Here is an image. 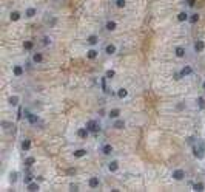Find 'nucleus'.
I'll use <instances>...</instances> for the list:
<instances>
[{
	"instance_id": "f257e3e1",
	"label": "nucleus",
	"mask_w": 205,
	"mask_h": 192,
	"mask_svg": "<svg viewBox=\"0 0 205 192\" xmlns=\"http://www.w3.org/2000/svg\"><path fill=\"white\" fill-rule=\"evenodd\" d=\"M191 153H193V157L198 160V161H202L205 158V140L198 138V140L191 144Z\"/></svg>"
},
{
	"instance_id": "f03ea898",
	"label": "nucleus",
	"mask_w": 205,
	"mask_h": 192,
	"mask_svg": "<svg viewBox=\"0 0 205 192\" xmlns=\"http://www.w3.org/2000/svg\"><path fill=\"white\" fill-rule=\"evenodd\" d=\"M105 171L110 173V175H116L119 171H120V160L119 158H114L111 157L105 164Z\"/></svg>"
},
{
	"instance_id": "7ed1b4c3",
	"label": "nucleus",
	"mask_w": 205,
	"mask_h": 192,
	"mask_svg": "<svg viewBox=\"0 0 205 192\" xmlns=\"http://www.w3.org/2000/svg\"><path fill=\"white\" fill-rule=\"evenodd\" d=\"M85 126L88 127V130L91 132V135H99V133L102 132V122L99 118H91L88 119Z\"/></svg>"
},
{
	"instance_id": "20e7f679",
	"label": "nucleus",
	"mask_w": 205,
	"mask_h": 192,
	"mask_svg": "<svg viewBox=\"0 0 205 192\" xmlns=\"http://www.w3.org/2000/svg\"><path fill=\"white\" fill-rule=\"evenodd\" d=\"M25 73H26V68H25V65L22 64V62H14V64L11 65V74H12V78L22 79L25 76Z\"/></svg>"
},
{
	"instance_id": "39448f33",
	"label": "nucleus",
	"mask_w": 205,
	"mask_h": 192,
	"mask_svg": "<svg viewBox=\"0 0 205 192\" xmlns=\"http://www.w3.org/2000/svg\"><path fill=\"white\" fill-rule=\"evenodd\" d=\"M170 177H171V180H173V181H176V183H182V181H185V180H187V171H185L184 167H174V169L171 171Z\"/></svg>"
},
{
	"instance_id": "423d86ee",
	"label": "nucleus",
	"mask_w": 205,
	"mask_h": 192,
	"mask_svg": "<svg viewBox=\"0 0 205 192\" xmlns=\"http://www.w3.org/2000/svg\"><path fill=\"white\" fill-rule=\"evenodd\" d=\"M99 152H100V155L102 157H105V158H111L114 155V146L111 144V142H100V146H99Z\"/></svg>"
},
{
	"instance_id": "0eeeda50",
	"label": "nucleus",
	"mask_w": 205,
	"mask_h": 192,
	"mask_svg": "<svg viewBox=\"0 0 205 192\" xmlns=\"http://www.w3.org/2000/svg\"><path fill=\"white\" fill-rule=\"evenodd\" d=\"M102 184H104V181H102V177L100 175H91L86 180V186H88V189H91V191L100 189Z\"/></svg>"
},
{
	"instance_id": "6e6552de",
	"label": "nucleus",
	"mask_w": 205,
	"mask_h": 192,
	"mask_svg": "<svg viewBox=\"0 0 205 192\" xmlns=\"http://www.w3.org/2000/svg\"><path fill=\"white\" fill-rule=\"evenodd\" d=\"M43 62H45V54H43V51L34 50L33 53H31V56H29V64H33V65H42Z\"/></svg>"
},
{
	"instance_id": "1a4fd4ad",
	"label": "nucleus",
	"mask_w": 205,
	"mask_h": 192,
	"mask_svg": "<svg viewBox=\"0 0 205 192\" xmlns=\"http://www.w3.org/2000/svg\"><path fill=\"white\" fill-rule=\"evenodd\" d=\"M25 119H26V122L29 124V126H37V124L40 122V116L35 111L33 110H29V109H26L25 107Z\"/></svg>"
},
{
	"instance_id": "9d476101",
	"label": "nucleus",
	"mask_w": 205,
	"mask_h": 192,
	"mask_svg": "<svg viewBox=\"0 0 205 192\" xmlns=\"http://www.w3.org/2000/svg\"><path fill=\"white\" fill-rule=\"evenodd\" d=\"M117 51H119V47H117V43H114V42L105 43L104 50H102V53H104L106 57H113V56H116V54H117Z\"/></svg>"
},
{
	"instance_id": "9b49d317",
	"label": "nucleus",
	"mask_w": 205,
	"mask_h": 192,
	"mask_svg": "<svg viewBox=\"0 0 205 192\" xmlns=\"http://www.w3.org/2000/svg\"><path fill=\"white\" fill-rule=\"evenodd\" d=\"M37 14H39V8L37 6H33V5L25 6V10H23V19L33 20L34 17H37Z\"/></svg>"
},
{
	"instance_id": "f8f14e48",
	"label": "nucleus",
	"mask_w": 205,
	"mask_h": 192,
	"mask_svg": "<svg viewBox=\"0 0 205 192\" xmlns=\"http://www.w3.org/2000/svg\"><path fill=\"white\" fill-rule=\"evenodd\" d=\"M110 124H111V129H113V130H125L127 126H128V121L123 116H120L117 119H114V121H110Z\"/></svg>"
},
{
	"instance_id": "ddd939ff",
	"label": "nucleus",
	"mask_w": 205,
	"mask_h": 192,
	"mask_svg": "<svg viewBox=\"0 0 205 192\" xmlns=\"http://www.w3.org/2000/svg\"><path fill=\"white\" fill-rule=\"evenodd\" d=\"M123 115V111H122V109L120 107H111V109H108V111H106V119L108 121H114V119H117V118H120Z\"/></svg>"
},
{
	"instance_id": "4468645a",
	"label": "nucleus",
	"mask_w": 205,
	"mask_h": 192,
	"mask_svg": "<svg viewBox=\"0 0 205 192\" xmlns=\"http://www.w3.org/2000/svg\"><path fill=\"white\" fill-rule=\"evenodd\" d=\"M177 71H179V74H180L182 79H187V78H190V76L194 74V67L190 65V64H185V65H182Z\"/></svg>"
},
{
	"instance_id": "2eb2a0df",
	"label": "nucleus",
	"mask_w": 205,
	"mask_h": 192,
	"mask_svg": "<svg viewBox=\"0 0 205 192\" xmlns=\"http://www.w3.org/2000/svg\"><path fill=\"white\" fill-rule=\"evenodd\" d=\"M71 155H73L74 160H82V158H86L88 155H90V150H88L86 147H77V149H74L71 152Z\"/></svg>"
},
{
	"instance_id": "dca6fc26",
	"label": "nucleus",
	"mask_w": 205,
	"mask_h": 192,
	"mask_svg": "<svg viewBox=\"0 0 205 192\" xmlns=\"http://www.w3.org/2000/svg\"><path fill=\"white\" fill-rule=\"evenodd\" d=\"M187 53H188V50H187V47H184V45H174L173 47V54H174L176 59H185Z\"/></svg>"
},
{
	"instance_id": "f3484780",
	"label": "nucleus",
	"mask_w": 205,
	"mask_h": 192,
	"mask_svg": "<svg viewBox=\"0 0 205 192\" xmlns=\"http://www.w3.org/2000/svg\"><path fill=\"white\" fill-rule=\"evenodd\" d=\"M191 50L196 54H200V53L205 51V41L204 39H194L193 41V45H191Z\"/></svg>"
},
{
	"instance_id": "a211bd4d",
	"label": "nucleus",
	"mask_w": 205,
	"mask_h": 192,
	"mask_svg": "<svg viewBox=\"0 0 205 192\" xmlns=\"http://www.w3.org/2000/svg\"><path fill=\"white\" fill-rule=\"evenodd\" d=\"M76 136H77L79 140H88V138L91 136V132L88 130L86 126H79L76 129Z\"/></svg>"
},
{
	"instance_id": "6ab92c4d",
	"label": "nucleus",
	"mask_w": 205,
	"mask_h": 192,
	"mask_svg": "<svg viewBox=\"0 0 205 192\" xmlns=\"http://www.w3.org/2000/svg\"><path fill=\"white\" fill-rule=\"evenodd\" d=\"M99 56H100V51H99V48H97V47H90L85 51L86 61H96V59H99Z\"/></svg>"
},
{
	"instance_id": "aec40b11",
	"label": "nucleus",
	"mask_w": 205,
	"mask_h": 192,
	"mask_svg": "<svg viewBox=\"0 0 205 192\" xmlns=\"http://www.w3.org/2000/svg\"><path fill=\"white\" fill-rule=\"evenodd\" d=\"M114 93H116V98H117L119 101H125V99H128V96H130V90H128L127 87H117L114 90Z\"/></svg>"
},
{
	"instance_id": "412c9836",
	"label": "nucleus",
	"mask_w": 205,
	"mask_h": 192,
	"mask_svg": "<svg viewBox=\"0 0 205 192\" xmlns=\"http://www.w3.org/2000/svg\"><path fill=\"white\" fill-rule=\"evenodd\" d=\"M117 28H119L117 20H114V19H108V20H105V23H104V30L106 31V33H114V31H117Z\"/></svg>"
},
{
	"instance_id": "4be33fe9",
	"label": "nucleus",
	"mask_w": 205,
	"mask_h": 192,
	"mask_svg": "<svg viewBox=\"0 0 205 192\" xmlns=\"http://www.w3.org/2000/svg\"><path fill=\"white\" fill-rule=\"evenodd\" d=\"M85 42H86V45H88V47H97V45L100 43V36H99V34H96V33H91V34H88V36H86Z\"/></svg>"
},
{
	"instance_id": "5701e85b",
	"label": "nucleus",
	"mask_w": 205,
	"mask_h": 192,
	"mask_svg": "<svg viewBox=\"0 0 205 192\" xmlns=\"http://www.w3.org/2000/svg\"><path fill=\"white\" fill-rule=\"evenodd\" d=\"M8 19L12 23H17V22H20L23 19V11H19V10H11L10 14H8Z\"/></svg>"
},
{
	"instance_id": "b1692460",
	"label": "nucleus",
	"mask_w": 205,
	"mask_h": 192,
	"mask_svg": "<svg viewBox=\"0 0 205 192\" xmlns=\"http://www.w3.org/2000/svg\"><path fill=\"white\" fill-rule=\"evenodd\" d=\"M22 48H23L25 53H33L35 50V41L34 39H25L22 42Z\"/></svg>"
},
{
	"instance_id": "393cba45",
	"label": "nucleus",
	"mask_w": 205,
	"mask_h": 192,
	"mask_svg": "<svg viewBox=\"0 0 205 192\" xmlns=\"http://www.w3.org/2000/svg\"><path fill=\"white\" fill-rule=\"evenodd\" d=\"M6 102H8V105H10V107H12V109H17V107L20 105V102H22V96L17 95V93H14V95H11L10 98H8Z\"/></svg>"
},
{
	"instance_id": "a878e982",
	"label": "nucleus",
	"mask_w": 205,
	"mask_h": 192,
	"mask_svg": "<svg viewBox=\"0 0 205 192\" xmlns=\"http://www.w3.org/2000/svg\"><path fill=\"white\" fill-rule=\"evenodd\" d=\"M35 163H37V158H35L34 155H25L23 161H22V164H23L25 169H33Z\"/></svg>"
},
{
	"instance_id": "bb28decb",
	"label": "nucleus",
	"mask_w": 205,
	"mask_h": 192,
	"mask_svg": "<svg viewBox=\"0 0 205 192\" xmlns=\"http://www.w3.org/2000/svg\"><path fill=\"white\" fill-rule=\"evenodd\" d=\"M39 45L43 47V48L51 47V45H52V37H51L50 34H42V36L39 37Z\"/></svg>"
},
{
	"instance_id": "cd10ccee",
	"label": "nucleus",
	"mask_w": 205,
	"mask_h": 192,
	"mask_svg": "<svg viewBox=\"0 0 205 192\" xmlns=\"http://www.w3.org/2000/svg\"><path fill=\"white\" fill-rule=\"evenodd\" d=\"M188 17H190V11L188 10H182V11L177 12L176 20L179 22V23H188Z\"/></svg>"
},
{
	"instance_id": "c85d7f7f",
	"label": "nucleus",
	"mask_w": 205,
	"mask_h": 192,
	"mask_svg": "<svg viewBox=\"0 0 205 192\" xmlns=\"http://www.w3.org/2000/svg\"><path fill=\"white\" fill-rule=\"evenodd\" d=\"M35 177H37V175H34L31 169H25V173H23V177H22V183H23V186L28 184V183H31L33 180H35Z\"/></svg>"
},
{
	"instance_id": "c756f323",
	"label": "nucleus",
	"mask_w": 205,
	"mask_h": 192,
	"mask_svg": "<svg viewBox=\"0 0 205 192\" xmlns=\"http://www.w3.org/2000/svg\"><path fill=\"white\" fill-rule=\"evenodd\" d=\"M20 150L22 152H29L31 149H33V141L29 140V138H23V140H20Z\"/></svg>"
},
{
	"instance_id": "7c9ffc66",
	"label": "nucleus",
	"mask_w": 205,
	"mask_h": 192,
	"mask_svg": "<svg viewBox=\"0 0 205 192\" xmlns=\"http://www.w3.org/2000/svg\"><path fill=\"white\" fill-rule=\"evenodd\" d=\"M194 105L196 109H198V111H204L205 110V96L204 95H199L194 98Z\"/></svg>"
},
{
	"instance_id": "2f4dec72",
	"label": "nucleus",
	"mask_w": 205,
	"mask_h": 192,
	"mask_svg": "<svg viewBox=\"0 0 205 192\" xmlns=\"http://www.w3.org/2000/svg\"><path fill=\"white\" fill-rule=\"evenodd\" d=\"M19 178H20L19 171H10V173H8V183H10L11 186H16Z\"/></svg>"
},
{
	"instance_id": "473e14b6",
	"label": "nucleus",
	"mask_w": 205,
	"mask_h": 192,
	"mask_svg": "<svg viewBox=\"0 0 205 192\" xmlns=\"http://www.w3.org/2000/svg\"><path fill=\"white\" fill-rule=\"evenodd\" d=\"M25 191H28V192H39L40 191V183L37 180H33L31 183H28V184H25Z\"/></svg>"
},
{
	"instance_id": "72a5a7b5",
	"label": "nucleus",
	"mask_w": 205,
	"mask_h": 192,
	"mask_svg": "<svg viewBox=\"0 0 205 192\" xmlns=\"http://www.w3.org/2000/svg\"><path fill=\"white\" fill-rule=\"evenodd\" d=\"M199 20H200V14L198 11H191L190 12V17H188V25H198L199 23Z\"/></svg>"
},
{
	"instance_id": "f704fd0d",
	"label": "nucleus",
	"mask_w": 205,
	"mask_h": 192,
	"mask_svg": "<svg viewBox=\"0 0 205 192\" xmlns=\"http://www.w3.org/2000/svg\"><path fill=\"white\" fill-rule=\"evenodd\" d=\"M191 191L193 192H204L205 191V183L204 181H194L191 184Z\"/></svg>"
},
{
	"instance_id": "c9c22d12",
	"label": "nucleus",
	"mask_w": 205,
	"mask_h": 192,
	"mask_svg": "<svg viewBox=\"0 0 205 192\" xmlns=\"http://www.w3.org/2000/svg\"><path fill=\"white\" fill-rule=\"evenodd\" d=\"M116 74H117V73H116L114 68H106L105 73H104V76H105L106 79H108V81H113V79L116 78Z\"/></svg>"
},
{
	"instance_id": "e433bc0d",
	"label": "nucleus",
	"mask_w": 205,
	"mask_h": 192,
	"mask_svg": "<svg viewBox=\"0 0 205 192\" xmlns=\"http://www.w3.org/2000/svg\"><path fill=\"white\" fill-rule=\"evenodd\" d=\"M113 3L117 10H125L127 8V0H113Z\"/></svg>"
},
{
	"instance_id": "4c0bfd02",
	"label": "nucleus",
	"mask_w": 205,
	"mask_h": 192,
	"mask_svg": "<svg viewBox=\"0 0 205 192\" xmlns=\"http://www.w3.org/2000/svg\"><path fill=\"white\" fill-rule=\"evenodd\" d=\"M106 81H108V79H106L105 76H102V78H100V87H102V92H104L105 95H106V93H108V90H110V88L106 87Z\"/></svg>"
},
{
	"instance_id": "58836bf2",
	"label": "nucleus",
	"mask_w": 205,
	"mask_h": 192,
	"mask_svg": "<svg viewBox=\"0 0 205 192\" xmlns=\"http://www.w3.org/2000/svg\"><path fill=\"white\" fill-rule=\"evenodd\" d=\"M68 191H71V192H79V191H80V186L77 184V183H69V184H68Z\"/></svg>"
},
{
	"instance_id": "ea45409f",
	"label": "nucleus",
	"mask_w": 205,
	"mask_h": 192,
	"mask_svg": "<svg viewBox=\"0 0 205 192\" xmlns=\"http://www.w3.org/2000/svg\"><path fill=\"white\" fill-rule=\"evenodd\" d=\"M196 3H198V0H185V5L188 8H194Z\"/></svg>"
},
{
	"instance_id": "a19ab883",
	"label": "nucleus",
	"mask_w": 205,
	"mask_h": 192,
	"mask_svg": "<svg viewBox=\"0 0 205 192\" xmlns=\"http://www.w3.org/2000/svg\"><path fill=\"white\" fill-rule=\"evenodd\" d=\"M173 79H174L176 82H179V81H182V78H180V74H179V71H176L174 74H173Z\"/></svg>"
},
{
	"instance_id": "79ce46f5",
	"label": "nucleus",
	"mask_w": 205,
	"mask_h": 192,
	"mask_svg": "<svg viewBox=\"0 0 205 192\" xmlns=\"http://www.w3.org/2000/svg\"><path fill=\"white\" fill-rule=\"evenodd\" d=\"M2 126H5V127H3V130H8V129H10V127H12V124L6 122V121H2Z\"/></svg>"
},
{
	"instance_id": "37998d69",
	"label": "nucleus",
	"mask_w": 205,
	"mask_h": 192,
	"mask_svg": "<svg viewBox=\"0 0 205 192\" xmlns=\"http://www.w3.org/2000/svg\"><path fill=\"white\" fill-rule=\"evenodd\" d=\"M196 140H198V138H194V136H188V138H187V142H188V144L191 146V144H193V142H194Z\"/></svg>"
},
{
	"instance_id": "c03bdc74",
	"label": "nucleus",
	"mask_w": 205,
	"mask_h": 192,
	"mask_svg": "<svg viewBox=\"0 0 205 192\" xmlns=\"http://www.w3.org/2000/svg\"><path fill=\"white\" fill-rule=\"evenodd\" d=\"M202 90H204V92H205V81H204V82H202Z\"/></svg>"
}]
</instances>
